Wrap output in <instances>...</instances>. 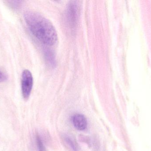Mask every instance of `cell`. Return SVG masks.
<instances>
[{
	"label": "cell",
	"mask_w": 151,
	"mask_h": 151,
	"mask_svg": "<svg viewBox=\"0 0 151 151\" xmlns=\"http://www.w3.org/2000/svg\"><path fill=\"white\" fill-rule=\"evenodd\" d=\"M24 18L31 33L40 41L48 45H54L57 42V33L47 19L38 12L31 11L24 13Z\"/></svg>",
	"instance_id": "1"
},
{
	"label": "cell",
	"mask_w": 151,
	"mask_h": 151,
	"mask_svg": "<svg viewBox=\"0 0 151 151\" xmlns=\"http://www.w3.org/2000/svg\"><path fill=\"white\" fill-rule=\"evenodd\" d=\"M33 85V78L31 72L28 70H24L21 77V91L24 99H28Z\"/></svg>",
	"instance_id": "2"
},
{
	"label": "cell",
	"mask_w": 151,
	"mask_h": 151,
	"mask_svg": "<svg viewBox=\"0 0 151 151\" xmlns=\"http://www.w3.org/2000/svg\"><path fill=\"white\" fill-rule=\"evenodd\" d=\"M80 13V6L76 1H71L67 6L66 15L68 22L72 26L76 24Z\"/></svg>",
	"instance_id": "3"
},
{
	"label": "cell",
	"mask_w": 151,
	"mask_h": 151,
	"mask_svg": "<svg viewBox=\"0 0 151 151\" xmlns=\"http://www.w3.org/2000/svg\"><path fill=\"white\" fill-rule=\"evenodd\" d=\"M73 123L74 127L78 130H85L88 126L87 119L84 115L77 113L73 117Z\"/></svg>",
	"instance_id": "4"
},
{
	"label": "cell",
	"mask_w": 151,
	"mask_h": 151,
	"mask_svg": "<svg viewBox=\"0 0 151 151\" xmlns=\"http://www.w3.org/2000/svg\"><path fill=\"white\" fill-rule=\"evenodd\" d=\"M45 57L46 60L49 64L52 66H55L56 64V60L54 53L49 50H47L45 52Z\"/></svg>",
	"instance_id": "5"
},
{
	"label": "cell",
	"mask_w": 151,
	"mask_h": 151,
	"mask_svg": "<svg viewBox=\"0 0 151 151\" xmlns=\"http://www.w3.org/2000/svg\"><path fill=\"white\" fill-rule=\"evenodd\" d=\"M36 144L39 151H46V148L40 137L39 135L36 136Z\"/></svg>",
	"instance_id": "6"
},
{
	"label": "cell",
	"mask_w": 151,
	"mask_h": 151,
	"mask_svg": "<svg viewBox=\"0 0 151 151\" xmlns=\"http://www.w3.org/2000/svg\"><path fill=\"white\" fill-rule=\"evenodd\" d=\"M65 140L68 144L70 146L71 148L74 151L78 150V146L76 143L75 142L72 138L68 137H66L65 138Z\"/></svg>",
	"instance_id": "7"
},
{
	"label": "cell",
	"mask_w": 151,
	"mask_h": 151,
	"mask_svg": "<svg viewBox=\"0 0 151 151\" xmlns=\"http://www.w3.org/2000/svg\"><path fill=\"white\" fill-rule=\"evenodd\" d=\"M7 3L11 8L14 9H18V8H19V6H20L21 1H8Z\"/></svg>",
	"instance_id": "8"
},
{
	"label": "cell",
	"mask_w": 151,
	"mask_h": 151,
	"mask_svg": "<svg viewBox=\"0 0 151 151\" xmlns=\"http://www.w3.org/2000/svg\"><path fill=\"white\" fill-rule=\"evenodd\" d=\"M8 77L6 73L0 70V83L4 82L8 79Z\"/></svg>",
	"instance_id": "9"
}]
</instances>
